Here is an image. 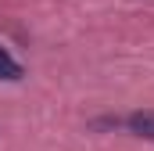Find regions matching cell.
Listing matches in <instances>:
<instances>
[{
  "label": "cell",
  "instance_id": "cell-2",
  "mask_svg": "<svg viewBox=\"0 0 154 151\" xmlns=\"http://www.w3.org/2000/svg\"><path fill=\"white\" fill-rule=\"evenodd\" d=\"M0 79H4V83H18V79H22V65H18L4 47H0Z\"/></svg>",
  "mask_w": 154,
  "mask_h": 151
},
{
  "label": "cell",
  "instance_id": "cell-1",
  "mask_svg": "<svg viewBox=\"0 0 154 151\" xmlns=\"http://www.w3.org/2000/svg\"><path fill=\"white\" fill-rule=\"evenodd\" d=\"M129 133L133 137H143V140H154V112H133L125 119Z\"/></svg>",
  "mask_w": 154,
  "mask_h": 151
}]
</instances>
